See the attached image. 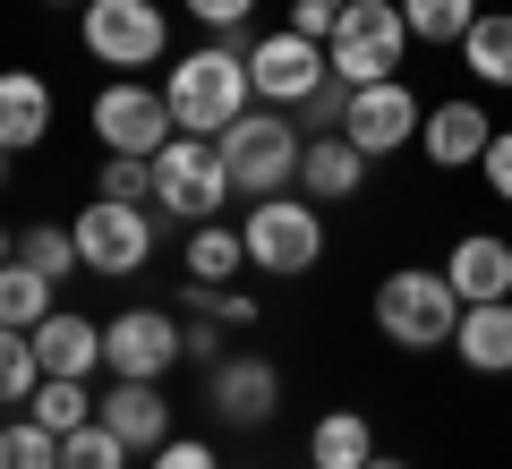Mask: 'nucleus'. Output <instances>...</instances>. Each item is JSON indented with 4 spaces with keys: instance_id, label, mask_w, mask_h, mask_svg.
<instances>
[{
    "instance_id": "6e6552de",
    "label": "nucleus",
    "mask_w": 512,
    "mask_h": 469,
    "mask_svg": "<svg viewBox=\"0 0 512 469\" xmlns=\"http://www.w3.org/2000/svg\"><path fill=\"white\" fill-rule=\"evenodd\" d=\"M103 367L128 384H163L171 367H188V333L180 316H163V307H120L103 325Z\"/></svg>"
},
{
    "instance_id": "72a5a7b5",
    "label": "nucleus",
    "mask_w": 512,
    "mask_h": 469,
    "mask_svg": "<svg viewBox=\"0 0 512 469\" xmlns=\"http://www.w3.org/2000/svg\"><path fill=\"white\" fill-rule=\"evenodd\" d=\"M333 26H342V9H333V0H291V35L333 43Z\"/></svg>"
},
{
    "instance_id": "c85d7f7f",
    "label": "nucleus",
    "mask_w": 512,
    "mask_h": 469,
    "mask_svg": "<svg viewBox=\"0 0 512 469\" xmlns=\"http://www.w3.org/2000/svg\"><path fill=\"white\" fill-rule=\"evenodd\" d=\"M0 469H60V435L43 418H9L0 427Z\"/></svg>"
},
{
    "instance_id": "b1692460",
    "label": "nucleus",
    "mask_w": 512,
    "mask_h": 469,
    "mask_svg": "<svg viewBox=\"0 0 512 469\" xmlns=\"http://www.w3.org/2000/svg\"><path fill=\"white\" fill-rule=\"evenodd\" d=\"M52 290H60V282H43V273L26 265V256H9V265H0V325L35 333L43 316H52Z\"/></svg>"
},
{
    "instance_id": "4c0bfd02",
    "label": "nucleus",
    "mask_w": 512,
    "mask_h": 469,
    "mask_svg": "<svg viewBox=\"0 0 512 469\" xmlns=\"http://www.w3.org/2000/svg\"><path fill=\"white\" fill-rule=\"evenodd\" d=\"M367 469H410V461H393V452H376V461H367Z\"/></svg>"
},
{
    "instance_id": "6ab92c4d",
    "label": "nucleus",
    "mask_w": 512,
    "mask_h": 469,
    "mask_svg": "<svg viewBox=\"0 0 512 469\" xmlns=\"http://www.w3.org/2000/svg\"><path fill=\"white\" fill-rule=\"evenodd\" d=\"M453 359L470 367V376H512V299L461 307V325H453Z\"/></svg>"
},
{
    "instance_id": "5701e85b",
    "label": "nucleus",
    "mask_w": 512,
    "mask_h": 469,
    "mask_svg": "<svg viewBox=\"0 0 512 469\" xmlns=\"http://www.w3.org/2000/svg\"><path fill=\"white\" fill-rule=\"evenodd\" d=\"M239 273H248V239H239L231 222H197V231H188V282L231 290Z\"/></svg>"
},
{
    "instance_id": "ea45409f",
    "label": "nucleus",
    "mask_w": 512,
    "mask_h": 469,
    "mask_svg": "<svg viewBox=\"0 0 512 469\" xmlns=\"http://www.w3.org/2000/svg\"><path fill=\"white\" fill-rule=\"evenodd\" d=\"M0 180H9V145H0Z\"/></svg>"
},
{
    "instance_id": "20e7f679",
    "label": "nucleus",
    "mask_w": 512,
    "mask_h": 469,
    "mask_svg": "<svg viewBox=\"0 0 512 469\" xmlns=\"http://www.w3.org/2000/svg\"><path fill=\"white\" fill-rule=\"evenodd\" d=\"M239 239H248V265L256 273H282V282H299V273L325 265V214H316V197H256L248 222H239Z\"/></svg>"
},
{
    "instance_id": "bb28decb",
    "label": "nucleus",
    "mask_w": 512,
    "mask_h": 469,
    "mask_svg": "<svg viewBox=\"0 0 512 469\" xmlns=\"http://www.w3.org/2000/svg\"><path fill=\"white\" fill-rule=\"evenodd\" d=\"M26 418H43L52 435H69V427H86V418H94V393L77 376H43L35 401H26Z\"/></svg>"
},
{
    "instance_id": "423d86ee",
    "label": "nucleus",
    "mask_w": 512,
    "mask_h": 469,
    "mask_svg": "<svg viewBox=\"0 0 512 469\" xmlns=\"http://www.w3.org/2000/svg\"><path fill=\"white\" fill-rule=\"evenodd\" d=\"M222 197H239L231 171H222V145L214 137H171L163 154H154V205H163L171 222H222Z\"/></svg>"
},
{
    "instance_id": "39448f33",
    "label": "nucleus",
    "mask_w": 512,
    "mask_h": 469,
    "mask_svg": "<svg viewBox=\"0 0 512 469\" xmlns=\"http://www.w3.org/2000/svg\"><path fill=\"white\" fill-rule=\"evenodd\" d=\"M402 52H410V26H402V0H350L342 26H333L325 60L350 94L376 86V77H402Z\"/></svg>"
},
{
    "instance_id": "473e14b6",
    "label": "nucleus",
    "mask_w": 512,
    "mask_h": 469,
    "mask_svg": "<svg viewBox=\"0 0 512 469\" xmlns=\"http://www.w3.org/2000/svg\"><path fill=\"white\" fill-rule=\"evenodd\" d=\"M188 18H197L205 35H248V18H256V0H188Z\"/></svg>"
},
{
    "instance_id": "f03ea898",
    "label": "nucleus",
    "mask_w": 512,
    "mask_h": 469,
    "mask_svg": "<svg viewBox=\"0 0 512 469\" xmlns=\"http://www.w3.org/2000/svg\"><path fill=\"white\" fill-rule=\"evenodd\" d=\"M461 290L444 282V265H393L376 282V333L393 350H453Z\"/></svg>"
},
{
    "instance_id": "a19ab883",
    "label": "nucleus",
    "mask_w": 512,
    "mask_h": 469,
    "mask_svg": "<svg viewBox=\"0 0 512 469\" xmlns=\"http://www.w3.org/2000/svg\"><path fill=\"white\" fill-rule=\"evenodd\" d=\"M52 9H86V0H52Z\"/></svg>"
},
{
    "instance_id": "7ed1b4c3",
    "label": "nucleus",
    "mask_w": 512,
    "mask_h": 469,
    "mask_svg": "<svg viewBox=\"0 0 512 469\" xmlns=\"http://www.w3.org/2000/svg\"><path fill=\"white\" fill-rule=\"evenodd\" d=\"M214 145H222V171H231L239 197H282V188L299 180V154H308L299 120H291V111H274V103L239 111V120L222 128Z\"/></svg>"
},
{
    "instance_id": "58836bf2",
    "label": "nucleus",
    "mask_w": 512,
    "mask_h": 469,
    "mask_svg": "<svg viewBox=\"0 0 512 469\" xmlns=\"http://www.w3.org/2000/svg\"><path fill=\"white\" fill-rule=\"evenodd\" d=\"M9 256H18V248H9V231H0V265H9Z\"/></svg>"
},
{
    "instance_id": "a878e982",
    "label": "nucleus",
    "mask_w": 512,
    "mask_h": 469,
    "mask_svg": "<svg viewBox=\"0 0 512 469\" xmlns=\"http://www.w3.org/2000/svg\"><path fill=\"white\" fill-rule=\"evenodd\" d=\"M18 256L43 273V282H69V273H86V256H77V239L60 231V222H26V231H18Z\"/></svg>"
},
{
    "instance_id": "f3484780",
    "label": "nucleus",
    "mask_w": 512,
    "mask_h": 469,
    "mask_svg": "<svg viewBox=\"0 0 512 469\" xmlns=\"http://www.w3.org/2000/svg\"><path fill=\"white\" fill-rule=\"evenodd\" d=\"M367 154L350 137H308V154H299V197H316V205H350L367 188Z\"/></svg>"
},
{
    "instance_id": "9d476101",
    "label": "nucleus",
    "mask_w": 512,
    "mask_h": 469,
    "mask_svg": "<svg viewBox=\"0 0 512 469\" xmlns=\"http://www.w3.org/2000/svg\"><path fill=\"white\" fill-rule=\"evenodd\" d=\"M86 52L103 69H154L171 52V18L154 0H86Z\"/></svg>"
},
{
    "instance_id": "2eb2a0df",
    "label": "nucleus",
    "mask_w": 512,
    "mask_h": 469,
    "mask_svg": "<svg viewBox=\"0 0 512 469\" xmlns=\"http://www.w3.org/2000/svg\"><path fill=\"white\" fill-rule=\"evenodd\" d=\"M94 418H103L111 435H120L128 452H163L171 444V401H163V384H128V376H111V393L94 401Z\"/></svg>"
},
{
    "instance_id": "f257e3e1",
    "label": "nucleus",
    "mask_w": 512,
    "mask_h": 469,
    "mask_svg": "<svg viewBox=\"0 0 512 469\" xmlns=\"http://www.w3.org/2000/svg\"><path fill=\"white\" fill-rule=\"evenodd\" d=\"M163 103L180 120V137H222L239 111H256V77H248V35H214L197 52L171 60Z\"/></svg>"
},
{
    "instance_id": "9b49d317",
    "label": "nucleus",
    "mask_w": 512,
    "mask_h": 469,
    "mask_svg": "<svg viewBox=\"0 0 512 469\" xmlns=\"http://www.w3.org/2000/svg\"><path fill=\"white\" fill-rule=\"evenodd\" d=\"M248 77H256V103L299 111V103H308V94L333 77V60H325V43H308V35H291V26H274V35L248 43Z\"/></svg>"
},
{
    "instance_id": "c756f323",
    "label": "nucleus",
    "mask_w": 512,
    "mask_h": 469,
    "mask_svg": "<svg viewBox=\"0 0 512 469\" xmlns=\"http://www.w3.org/2000/svg\"><path fill=\"white\" fill-rule=\"evenodd\" d=\"M60 469H128V444L103 427V418H86V427L60 435Z\"/></svg>"
},
{
    "instance_id": "f8f14e48",
    "label": "nucleus",
    "mask_w": 512,
    "mask_h": 469,
    "mask_svg": "<svg viewBox=\"0 0 512 469\" xmlns=\"http://www.w3.org/2000/svg\"><path fill=\"white\" fill-rule=\"evenodd\" d=\"M419 120H427V111H419V94H410L402 77H376V86H359V94H350V128H342V137L359 145L367 163H384V154L419 145Z\"/></svg>"
},
{
    "instance_id": "2f4dec72",
    "label": "nucleus",
    "mask_w": 512,
    "mask_h": 469,
    "mask_svg": "<svg viewBox=\"0 0 512 469\" xmlns=\"http://www.w3.org/2000/svg\"><path fill=\"white\" fill-rule=\"evenodd\" d=\"M291 120H299V137H342V128H350V86H342V77H325Z\"/></svg>"
},
{
    "instance_id": "37998d69",
    "label": "nucleus",
    "mask_w": 512,
    "mask_h": 469,
    "mask_svg": "<svg viewBox=\"0 0 512 469\" xmlns=\"http://www.w3.org/2000/svg\"><path fill=\"white\" fill-rule=\"evenodd\" d=\"M308 469H316V461H308Z\"/></svg>"
},
{
    "instance_id": "ddd939ff",
    "label": "nucleus",
    "mask_w": 512,
    "mask_h": 469,
    "mask_svg": "<svg viewBox=\"0 0 512 469\" xmlns=\"http://www.w3.org/2000/svg\"><path fill=\"white\" fill-rule=\"evenodd\" d=\"M205 410H214L222 427H265V418L282 410V376H274V359L239 350V359L205 367Z\"/></svg>"
},
{
    "instance_id": "0eeeda50",
    "label": "nucleus",
    "mask_w": 512,
    "mask_h": 469,
    "mask_svg": "<svg viewBox=\"0 0 512 469\" xmlns=\"http://www.w3.org/2000/svg\"><path fill=\"white\" fill-rule=\"evenodd\" d=\"M77 256H86V273H103V282H128V273H146L154 265V239H163V222L146 214V205H111L94 197L86 214L69 222Z\"/></svg>"
},
{
    "instance_id": "c9c22d12",
    "label": "nucleus",
    "mask_w": 512,
    "mask_h": 469,
    "mask_svg": "<svg viewBox=\"0 0 512 469\" xmlns=\"http://www.w3.org/2000/svg\"><path fill=\"white\" fill-rule=\"evenodd\" d=\"M180 333H188V367H222V325L214 316H180Z\"/></svg>"
},
{
    "instance_id": "a211bd4d",
    "label": "nucleus",
    "mask_w": 512,
    "mask_h": 469,
    "mask_svg": "<svg viewBox=\"0 0 512 469\" xmlns=\"http://www.w3.org/2000/svg\"><path fill=\"white\" fill-rule=\"evenodd\" d=\"M26 342H35L43 376H77V384H86L94 367H103V325H86V316H69V307H52Z\"/></svg>"
},
{
    "instance_id": "dca6fc26",
    "label": "nucleus",
    "mask_w": 512,
    "mask_h": 469,
    "mask_svg": "<svg viewBox=\"0 0 512 469\" xmlns=\"http://www.w3.org/2000/svg\"><path fill=\"white\" fill-rule=\"evenodd\" d=\"M444 282L461 290V307L512 299V239H495V231H470V239H453V256H444Z\"/></svg>"
},
{
    "instance_id": "1a4fd4ad",
    "label": "nucleus",
    "mask_w": 512,
    "mask_h": 469,
    "mask_svg": "<svg viewBox=\"0 0 512 469\" xmlns=\"http://www.w3.org/2000/svg\"><path fill=\"white\" fill-rule=\"evenodd\" d=\"M94 137H103V154H163V145L180 137V120H171L163 86H146V77H111V86L94 94Z\"/></svg>"
},
{
    "instance_id": "aec40b11",
    "label": "nucleus",
    "mask_w": 512,
    "mask_h": 469,
    "mask_svg": "<svg viewBox=\"0 0 512 469\" xmlns=\"http://www.w3.org/2000/svg\"><path fill=\"white\" fill-rule=\"evenodd\" d=\"M52 137V86L35 69H0V145L26 154V145Z\"/></svg>"
},
{
    "instance_id": "4468645a",
    "label": "nucleus",
    "mask_w": 512,
    "mask_h": 469,
    "mask_svg": "<svg viewBox=\"0 0 512 469\" xmlns=\"http://www.w3.org/2000/svg\"><path fill=\"white\" fill-rule=\"evenodd\" d=\"M419 145H427V163H436V171H478V154L495 145V111L470 103V94H453V103H427Z\"/></svg>"
},
{
    "instance_id": "393cba45",
    "label": "nucleus",
    "mask_w": 512,
    "mask_h": 469,
    "mask_svg": "<svg viewBox=\"0 0 512 469\" xmlns=\"http://www.w3.org/2000/svg\"><path fill=\"white\" fill-rule=\"evenodd\" d=\"M402 26H410V43H453L461 52V35L478 26V0H402Z\"/></svg>"
},
{
    "instance_id": "79ce46f5",
    "label": "nucleus",
    "mask_w": 512,
    "mask_h": 469,
    "mask_svg": "<svg viewBox=\"0 0 512 469\" xmlns=\"http://www.w3.org/2000/svg\"><path fill=\"white\" fill-rule=\"evenodd\" d=\"M333 9H350V0H333Z\"/></svg>"
},
{
    "instance_id": "f704fd0d",
    "label": "nucleus",
    "mask_w": 512,
    "mask_h": 469,
    "mask_svg": "<svg viewBox=\"0 0 512 469\" xmlns=\"http://www.w3.org/2000/svg\"><path fill=\"white\" fill-rule=\"evenodd\" d=\"M478 171H487L495 205H512V128H495V145H487V154H478Z\"/></svg>"
},
{
    "instance_id": "4be33fe9",
    "label": "nucleus",
    "mask_w": 512,
    "mask_h": 469,
    "mask_svg": "<svg viewBox=\"0 0 512 469\" xmlns=\"http://www.w3.org/2000/svg\"><path fill=\"white\" fill-rule=\"evenodd\" d=\"M461 69H470L478 86L512 94V9H478V26L461 35Z\"/></svg>"
},
{
    "instance_id": "e433bc0d",
    "label": "nucleus",
    "mask_w": 512,
    "mask_h": 469,
    "mask_svg": "<svg viewBox=\"0 0 512 469\" xmlns=\"http://www.w3.org/2000/svg\"><path fill=\"white\" fill-rule=\"evenodd\" d=\"M154 469H222V452L197 444V435H171V444L154 452Z\"/></svg>"
},
{
    "instance_id": "cd10ccee",
    "label": "nucleus",
    "mask_w": 512,
    "mask_h": 469,
    "mask_svg": "<svg viewBox=\"0 0 512 469\" xmlns=\"http://www.w3.org/2000/svg\"><path fill=\"white\" fill-rule=\"evenodd\" d=\"M35 384H43L35 342H26L18 325H0V410H26V401H35Z\"/></svg>"
},
{
    "instance_id": "412c9836",
    "label": "nucleus",
    "mask_w": 512,
    "mask_h": 469,
    "mask_svg": "<svg viewBox=\"0 0 512 469\" xmlns=\"http://www.w3.org/2000/svg\"><path fill=\"white\" fill-rule=\"evenodd\" d=\"M308 461L316 469H367V461H376V427H367V410H325L308 427Z\"/></svg>"
},
{
    "instance_id": "7c9ffc66",
    "label": "nucleus",
    "mask_w": 512,
    "mask_h": 469,
    "mask_svg": "<svg viewBox=\"0 0 512 469\" xmlns=\"http://www.w3.org/2000/svg\"><path fill=\"white\" fill-rule=\"evenodd\" d=\"M94 197H111V205H154V154H103Z\"/></svg>"
}]
</instances>
